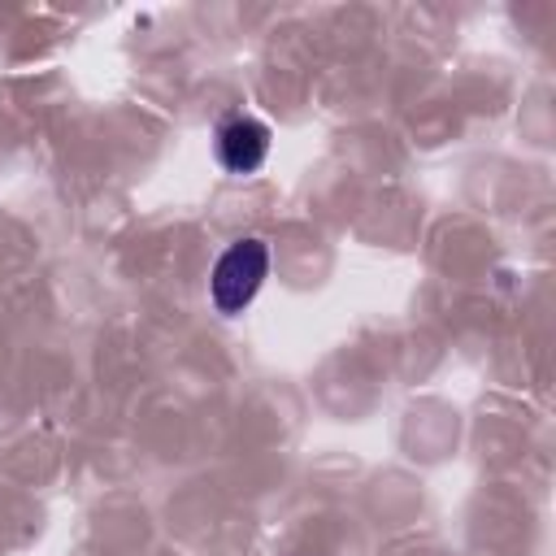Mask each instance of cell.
Returning a JSON list of instances; mask_svg holds the SVG:
<instances>
[{"label": "cell", "mask_w": 556, "mask_h": 556, "mask_svg": "<svg viewBox=\"0 0 556 556\" xmlns=\"http://www.w3.org/2000/svg\"><path fill=\"white\" fill-rule=\"evenodd\" d=\"M265 274H269V248H265L261 239H239V243H230V248L217 256L213 278H208V291H213L217 313H239V308L256 295V287L265 282Z\"/></svg>", "instance_id": "6da1fadb"}, {"label": "cell", "mask_w": 556, "mask_h": 556, "mask_svg": "<svg viewBox=\"0 0 556 556\" xmlns=\"http://www.w3.org/2000/svg\"><path fill=\"white\" fill-rule=\"evenodd\" d=\"M213 152H217V161L230 174H252L269 156V126L256 122V117H248V113L226 117L217 126V135H213Z\"/></svg>", "instance_id": "7a4b0ae2"}]
</instances>
